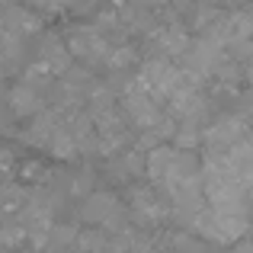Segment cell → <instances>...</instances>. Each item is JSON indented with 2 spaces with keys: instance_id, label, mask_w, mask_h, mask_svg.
<instances>
[{
  "instance_id": "7",
  "label": "cell",
  "mask_w": 253,
  "mask_h": 253,
  "mask_svg": "<svg viewBox=\"0 0 253 253\" xmlns=\"http://www.w3.org/2000/svg\"><path fill=\"white\" fill-rule=\"evenodd\" d=\"M36 64L42 71H48L51 77H61L64 71L71 68V51L64 45V39L58 32H45L39 39V48H36Z\"/></svg>"
},
{
  "instance_id": "1",
  "label": "cell",
  "mask_w": 253,
  "mask_h": 253,
  "mask_svg": "<svg viewBox=\"0 0 253 253\" xmlns=\"http://www.w3.org/2000/svg\"><path fill=\"white\" fill-rule=\"evenodd\" d=\"M144 176L170 202L173 215H179L183 221L205 205L199 154L192 148H176V144L164 141L148 148L144 151Z\"/></svg>"
},
{
  "instance_id": "6",
  "label": "cell",
  "mask_w": 253,
  "mask_h": 253,
  "mask_svg": "<svg viewBox=\"0 0 253 253\" xmlns=\"http://www.w3.org/2000/svg\"><path fill=\"white\" fill-rule=\"evenodd\" d=\"M128 211L135 218V224H141V228H154V224H164L173 218L170 202L154 186H135L128 192Z\"/></svg>"
},
{
  "instance_id": "14",
  "label": "cell",
  "mask_w": 253,
  "mask_h": 253,
  "mask_svg": "<svg viewBox=\"0 0 253 253\" xmlns=\"http://www.w3.org/2000/svg\"><path fill=\"white\" fill-rule=\"evenodd\" d=\"M231 253H253V237L244 234L241 241H234V244H231Z\"/></svg>"
},
{
  "instance_id": "19",
  "label": "cell",
  "mask_w": 253,
  "mask_h": 253,
  "mask_svg": "<svg viewBox=\"0 0 253 253\" xmlns=\"http://www.w3.org/2000/svg\"><path fill=\"white\" fill-rule=\"evenodd\" d=\"M250 86H253V71H250Z\"/></svg>"
},
{
  "instance_id": "2",
  "label": "cell",
  "mask_w": 253,
  "mask_h": 253,
  "mask_svg": "<svg viewBox=\"0 0 253 253\" xmlns=\"http://www.w3.org/2000/svg\"><path fill=\"white\" fill-rule=\"evenodd\" d=\"M186 224L196 237H205L209 244H221V247L224 244L231 247L244 234H250V215H224V211H215L209 205H202L196 215H189Z\"/></svg>"
},
{
  "instance_id": "8",
  "label": "cell",
  "mask_w": 253,
  "mask_h": 253,
  "mask_svg": "<svg viewBox=\"0 0 253 253\" xmlns=\"http://www.w3.org/2000/svg\"><path fill=\"white\" fill-rule=\"evenodd\" d=\"M244 131H247V122H244L241 116H221V119H215L211 125L202 128V144H205V151H224V148H231Z\"/></svg>"
},
{
  "instance_id": "18",
  "label": "cell",
  "mask_w": 253,
  "mask_h": 253,
  "mask_svg": "<svg viewBox=\"0 0 253 253\" xmlns=\"http://www.w3.org/2000/svg\"><path fill=\"white\" fill-rule=\"evenodd\" d=\"M247 16H250V19H253V3H250V10H247Z\"/></svg>"
},
{
  "instance_id": "17",
  "label": "cell",
  "mask_w": 253,
  "mask_h": 253,
  "mask_svg": "<svg viewBox=\"0 0 253 253\" xmlns=\"http://www.w3.org/2000/svg\"><path fill=\"white\" fill-rule=\"evenodd\" d=\"M170 3H176V6H189V0H170Z\"/></svg>"
},
{
  "instance_id": "5",
  "label": "cell",
  "mask_w": 253,
  "mask_h": 253,
  "mask_svg": "<svg viewBox=\"0 0 253 253\" xmlns=\"http://www.w3.org/2000/svg\"><path fill=\"white\" fill-rule=\"evenodd\" d=\"M61 39H64V45H68L71 58H81L86 68H93V64H106V55H109L112 42H109V36H103L93 23L71 26Z\"/></svg>"
},
{
  "instance_id": "11",
  "label": "cell",
  "mask_w": 253,
  "mask_h": 253,
  "mask_svg": "<svg viewBox=\"0 0 253 253\" xmlns=\"http://www.w3.org/2000/svg\"><path fill=\"white\" fill-rule=\"evenodd\" d=\"M16 154H13L6 144H0V183H6V179H13V173H16Z\"/></svg>"
},
{
  "instance_id": "20",
  "label": "cell",
  "mask_w": 253,
  "mask_h": 253,
  "mask_svg": "<svg viewBox=\"0 0 253 253\" xmlns=\"http://www.w3.org/2000/svg\"><path fill=\"white\" fill-rule=\"evenodd\" d=\"M0 253H6V250H3V247H0Z\"/></svg>"
},
{
  "instance_id": "13",
  "label": "cell",
  "mask_w": 253,
  "mask_h": 253,
  "mask_svg": "<svg viewBox=\"0 0 253 253\" xmlns=\"http://www.w3.org/2000/svg\"><path fill=\"white\" fill-rule=\"evenodd\" d=\"M13 112H10V106H6V96H0V135H10L13 131Z\"/></svg>"
},
{
  "instance_id": "15",
  "label": "cell",
  "mask_w": 253,
  "mask_h": 253,
  "mask_svg": "<svg viewBox=\"0 0 253 253\" xmlns=\"http://www.w3.org/2000/svg\"><path fill=\"white\" fill-rule=\"evenodd\" d=\"M131 6H141V10H154L157 3H164V0H128Z\"/></svg>"
},
{
  "instance_id": "4",
  "label": "cell",
  "mask_w": 253,
  "mask_h": 253,
  "mask_svg": "<svg viewBox=\"0 0 253 253\" xmlns=\"http://www.w3.org/2000/svg\"><path fill=\"white\" fill-rule=\"evenodd\" d=\"M84 224H93V228L103 231H122L125 228V205L119 202L116 192H86L81 199V209H77Z\"/></svg>"
},
{
  "instance_id": "16",
  "label": "cell",
  "mask_w": 253,
  "mask_h": 253,
  "mask_svg": "<svg viewBox=\"0 0 253 253\" xmlns=\"http://www.w3.org/2000/svg\"><path fill=\"white\" fill-rule=\"evenodd\" d=\"M244 202H247V215H253V186L244 189Z\"/></svg>"
},
{
  "instance_id": "10",
  "label": "cell",
  "mask_w": 253,
  "mask_h": 253,
  "mask_svg": "<svg viewBox=\"0 0 253 253\" xmlns=\"http://www.w3.org/2000/svg\"><path fill=\"white\" fill-rule=\"evenodd\" d=\"M0 26H3V32H13V36H32L42 29V13L19 3H6L0 13Z\"/></svg>"
},
{
  "instance_id": "3",
  "label": "cell",
  "mask_w": 253,
  "mask_h": 253,
  "mask_svg": "<svg viewBox=\"0 0 253 253\" xmlns=\"http://www.w3.org/2000/svg\"><path fill=\"white\" fill-rule=\"evenodd\" d=\"M138 81H141V86L157 99V103L167 106L179 90H186L189 84H199V77L186 74L183 68H176L173 61H167V58H151V61L141 64Z\"/></svg>"
},
{
  "instance_id": "12",
  "label": "cell",
  "mask_w": 253,
  "mask_h": 253,
  "mask_svg": "<svg viewBox=\"0 0 253 253\" xmlns=\"http://www.w3.org/2000/svg\"><path fill=\"white\" fill-rule=\"evenodd\" d=\"M29 6H36V13H64L74 6V0H29Z\"/></svg>"
},
{
  "instance_id": "9",
  "label": "cell",
  "mask_w": 253,
  "mask_h": 253,
  "mask_svg": "<svg viewBox=\"0 0 253 253\" xmlns=\"http://www.w3.org/2000/svg\"><path fill=\"white\" fill-rule=\"evenodd\" d=\"M186 45H189V36L176 23H164V26L151 29V51H154V58H167V61L183 58Z\"/></svg>"
}]
</instances>
